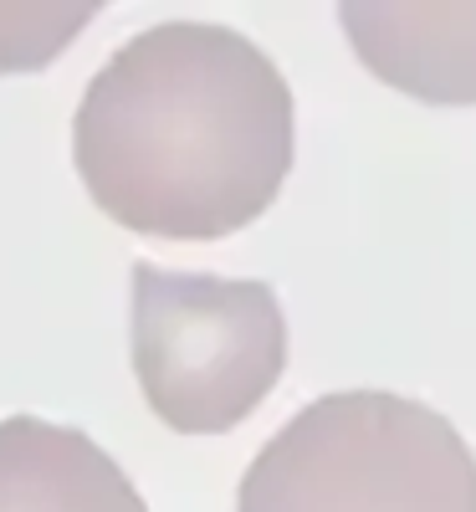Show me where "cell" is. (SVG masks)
<instances>
[{"instance_id":"obj_3","label":"cell","mask_w":476,"mask_h":512,"mask_svg":"<svg viewBox=\"0 0 476 512\" xmlns=\"http://www.w3.org/2000/svg\"><path fill=\"white\" fill-rule=\"evenodd\" d=\"M134 374L149 410L180 436H221L262 405L287 369V318L267 282L139 262Z\"/></svg>"},{"instance_id":"obj_4","label":"cell","mask_w":476,"mask_h":512,"mask_svg":"<svg viewBox=\"0 0 476 512\" xmlns=\"http://www.w3.org/2000/svg\"><path fill=\"white\" fill-rule=\"evenodd\" d=\"M338 21L359 62L395 93L446 108L476 103V6L343 0Z\"/></svg>"},{"instance_id":"obj_2","label":"cell","mask_w":476,"mask_h":512,"mask_svg":"<svg viewBox=\"0 0 476 512\" xmlns=\"http://www.w3.org/2000/svg\"><path fill=\"white\" fill-rule=\"evenodd\" d=\"M236 512H476V456L410 395L338 390L256 451Z\"/></svg>"},{"instance_id":"obj_5","label":"cell","mask_w":476,"mask_h":512,"mask_svg":"<svg viewBox=\"0 0 476 512\" xmlns=\"http://www.w3.org/2000/svg\"><path fill=\"white\" fill-rule=\"evenodd\" d=\"M0 512H149L123 466L77 425L0 420Z\"/></svg>"},{"instance_id":"obj_6","label":"cell","mask_w":476,"mask_h":512,"mask_svg":"<svg viewBox=\"0 0 476 512\" xmlns=\"http://www.w3.org/2000/svg\"><path fill=\"white\" fill-rule=\"evenodd\" d=\"M93 0L82 6H0V72H36L93 21Z\"/></svg>"},{"instance_id":"obj_1","label":"cell","mask_w":476,"mask_h":512,"mask_svg":"<svg viewBox=\"0 0 476 512\" xmlns=\"http://www.w3.org/2000/svg\"><path fill=\"white\" fill-rule=\"evenodd\" d=\"M292 88L251 36L159 21L93 72L72 164L108 221L159 241H221L262 221L292 175Z\"/></svg>"}]
</instances>
